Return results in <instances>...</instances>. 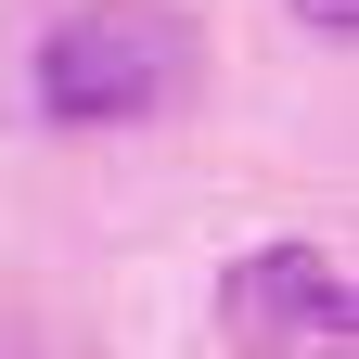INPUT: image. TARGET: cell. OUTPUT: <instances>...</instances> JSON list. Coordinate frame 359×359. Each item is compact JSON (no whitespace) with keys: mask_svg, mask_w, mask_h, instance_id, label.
<instances>
[{"mask_svg":"<svg viewBox=\"0 0 359 359\" xmlns=\"http://www.w3.org/2000/svg\"><path fill=\"white\" fill-rule=\"evenodd\" d=\"M180 90H193V26L180 13H77L39 39V116H65V128L167 116Z\"/></svg>","mask_w":359,"mask_h":359,"instance_id":"cell-1","label":"cell"},{"mask_svg":"<svg viewBox=\"0 0 359 359\" xmlns=\"http://www.w3.org/2000/svg\"><path fill=\"white\" fill-rule=\"evenodd\" d=\"M218 321H231V359H346L359 295L321 244H257L218 295Z\"/></svg>","mask_w":359,"mask_h":359,"instance_id":"cell-2","label":"cell"},{"mask_svg":"<svg viewBox=\"0 0 359 359\" xmlns=\"http://www.w3.org/2000/svg\"><path fill=\"white\" fill-rule=\"evenodd\" d=\"M295 13L321 26V39H346V13H359V0H295Z\"/></svg>","mask_w":359,"mask_h":359,"instance_id":"cell-3","label":"cell"}]
</instances>
